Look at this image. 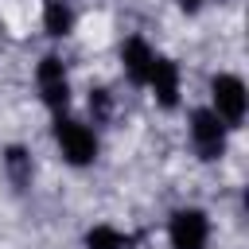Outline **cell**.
I'll use <instances>...</instances> for the list:
<instances>
[{"instance_id":"obj_3","label":"cell","mask_w":249,"mask_h":249,"mask_svg":"<svg viewBox=\"0 0 249 249\" xmlns=\"http://www.w3.org/2000/svg\"><path fill=\"white\" fill-rule=\"evenodd\" d=\"M167 237H171V249H206L210 245V218L198 206H183L171 214Z\"/></svg>"},{"instance_id":"obj_12","label":"cell","mask_w":249,"mask_h":249,"mask_svg":"<svg viewBox=\"0 0 249 249\" xmlns=\"http://www.w3.org/2000/svg\"><path fill=\"white\" fill-rule=\"evenodd\" d=\"M175 4H179V8H183V12H198V8H202V4H206V0H175Z\"/></svg>"},{"instance_id":"obj_9","label":"cell","mask_w":249,"mask_h":249,"mask_svg":"<svg viewBox=\"0 0 249 249\" xmlns=\"http://www.w3.org/2000/svg\"><path fill=\"white\" fill-rule=\"evenodd\" d=\"M43 23H47V31H51V35H70V27H74V12H70L62 0H47Z\"/></svg>"},{"instance_id":"obj_7","label":"cell","mask_w":249,"mask_h":249,"mask_svg":"<svg viewBox=\"0 0 249 249\" xmlns=\"http://www.w3.org/2000/svg\"><path fill=\"white\" fill-rule=\"evenodd\" d=\"M121 62H124L128 78L144 86V82H148V70H152V62H156V51H152L144 39H128V43L121 47Z\"/></svg>"},{"instance_id":"obj_1","label":"cell","mask_w":249,"mask_h":249,"mask_svg":"<svg viewBox=\"0 0 249 249\" xmlns=\"http://www.w3.org/2000/svg\"><path fill=\"white\" fill-rule=\"evenodd\" d=\"M245 105H249V93H245V82L237 74H214L210 78V109L226 128H241Z\"/></svg>"},{"instance_id":"obj_5","label":"cell","mask_w":249,"mask_h":249,"mask_svg":"<svg viewBox=\"0 0 249 249\" xmlns=\"http://www.w3.org/2000/svg\"><path fill=\"white\" fill-rule=\"evenodd\" d=\"M35 82H39V93H43V101H47L51 109H62V105L70 101V82H66V70H62V62H58L54 54H47V58L39 62Z\"/></svg>"},{"instance_id":"obj_11","label":"cell","mask_w":249,"mask_h":249,"mask_svg":"<svg viewBox=\"0 0 249 249\" xmlns=\"http://www.w3.org/2000/svg\"><path fill=\"white\" fill-rule=\"evenodd\" d=\"M89 109H93L97 117H105V113H109V93H105V89H93V93H89Z\"/></svg>"},{"instance_id":"obj_10","label":"cell","mask_w":249,"mask_h":249,"mask_svg":"<svg viewBox=\"0 0 249 249\" xmlns=\"http://www.w3.org/2000/svg\"><path fill=\"white\" fill-rule=\"evenodd\" d=\"M4 167H8V175H12L16 187H27L31 183V156L23 148H8L4 152Z\"/></svg>"},{"instance_id":"obj_4","label":"cell","mask_w":249,"mask_h":249,"mask_svg":"<svg viewBox=\"0 0 249 249\" xmlns=\"http://www.w3.org/2000/svg\"><path fill=\"white\" fill-rule=\"evenodd\" d=\"M226 124L214 117V109H195L191 113V144L198 152V160H222L226 152Z\"/></svg>"},{"instance_id":"obj_2","label":"cell","mask_w":249,"mask_h":249,"mask_svg":"<svg viewBox=\"0 0 249 249\" xmlns=\"http://www.w3.org/2000/svg\"><path fill=\"white\" fill-rule=\"evenodd\" d=\"M54 144H58V152L66 156V163H74V167H86V163L97 160V136H93V128L82 124V121L58 117V121H54Z\"/></svg>"},{"instance_id":"obj_8","label":"cell","mask_w":249,"mask_h":249,"mask_svg":"<svg viewBox=\"0 0 249 249\" xmlns=\"http://www.w3.org/2000/svg\"><path fill=\"white\" fill-rule=\"evenodd\" d=\"M128 245H132V237L113 226H93L86 233V249H128Z\"/></svg>"},{"instance_id":"obj_6","label":"cell","mask_w":249,"mask_h":249,"mask_svg":"<svg viewBox=\"0 0 249 249\" xmlns=\"http://www.w3.org/2000/svg\"><path fill=\"white\" fill-rule=\"evenodd\" d=\"M144 86L152 89V97H156L163 109H171V105L179 101V66H175L171 58H160V54H156V62H152Z\"/></svg>"}]
</instances>
